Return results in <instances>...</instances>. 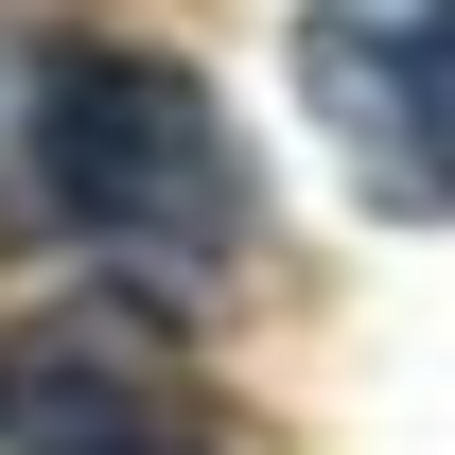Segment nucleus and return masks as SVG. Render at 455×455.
Returning <instances> with one entry per match:
<instances>
[{"label":"nucleus","instance_id":"1","mask_svg":"<svg viewBox=\"0 0 455 455\" xmlns=\"http://www.w3.org/2000/svg\"><path fill=\"white\" fill-rule=\"evenodd\" d=\"M36 193L123 281H228L245 228H263L245 123L211 106V70L140 53V36H53L36 53Z\"/></svg>","mask_w":455,"mask_h":455},{"label":"nucleus","instance_id":"2","mask_svg":"<svg viewBox=\"0 0 455 455\" xmlns=\"http://www.w3.org/2000/svg\"><path fill=\"white\" fill-rule=\"evenodd\" d=\"M0 455H211V368L175 298L88 281L0 315Z\"/></svg>","mask_w":455,"mask_h":455},{"label":"nucleus","instance_id":"4","mask_svg":"<svg viewBox=\"0 0 455 455\" xmlns=\"http://www.w3.org/2000/svg\"><path fill=\"white\" fill-rule=\"evenodd\" d=\"M438 36H455V0H438Z\"/></svg>","mask_w":455,"mask_h":455},{"label":"nucleus","instance_id":"3","mask_svg":"<svg viewBox=\"0 0 455 455\" xmlns=\"http://www.w3.org/2000/svg\"><path fill=\"white\" fill-rule=\"evenodd\" d=\"M298 106L333 123L350 193L386 228H455V36L438 18H298Z\"/></svg>","mask_w":455,"mask_h":455}]
</instances>
